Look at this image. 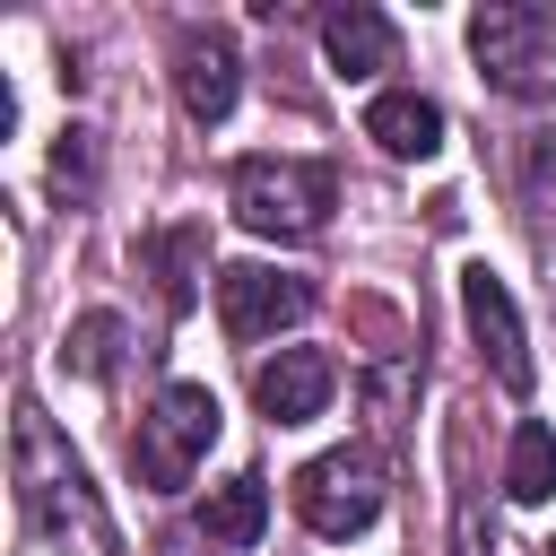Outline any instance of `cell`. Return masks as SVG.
<instances>
[{
  "instance_id": "obj_6",
  "label": "cell",
  "mask_w": 556,
  "mask_h": 556,
  "mask_svg": "<svg viewBox=\"0 0 556 556\" xmlns=\"http://www.w3.org/2000/svg\"><path fill=\"white\" fill-rule=\"evenodd\" d=\"M313 313V287L304 278H287V269H269V261H226L217 269V321H226V339H278L287 321H304Z\"/></svg>"
},
{
  "instance_id": "obj_1",
  "label": "cell",
  "mask_w": 556,
  "mask_h": 556,
  "mask_svg": "<svg viewBox=\"0 0 556 556\" xmlns=\"http://www.w3.org/2000/svg\"><path fill=\"white\" fill-rule=\"evenodd\" d=\"M17 513L35 539L70 547V556H113V521H104V495L87 486V460L61 443V426L17 400Z\"/></svg>"
},
{
  "instance_id": "obj_3",
  "label": "cell",
  "mask_w": 556,
  "mask_h": 556,
  "mask_svg": "<svg viewBox=\"0 0 556 556\" xmlns=\"http://www.w3.org/2000/svg\"><path fill=\"white\" fill-rule=\"evenodd\" d=\"M469 61L495 96L513 104H547L556 96V9H530V0H486L469 17Z\"/></svg>"
},
{
  "instance_id": "obj_13",
  "label": "cell",
  "mask_w": 556,
  "mask_h": 556,
  "mask_svg": "<svg viewBox=\"0 0 556 556\" xmlns=\"http://www.w3.org/2000/svg\"><path fill=\"white\" fill-rule=\"evenodd\" d=\"M200 530L217 539V547H252L261 530H269V478H226V486H208V504H200Z\"/></svg>"
},
{
  "instance_id": "obj_2",
  "label": "cell",
  "mask_w": 556,
  "mask_h": 556,
  "mask_svg": "<svg viewBox=\"0 0 556 556\" xmlns=\"http://www.w3.org/2000/svg\"><path fill=\"white\" fill-rule=\"evenodd\" d=\"M339 208V174L321 156H243L235 165V217L269 243H304L321 235Z\"/></svg>"
},
{
  "instance_id": "obj_16",
  "label": "cell",
  "mask_w": 556,
  "mask_h": 556,
  "mask_svg": "<svg viewBox=\"0 0 556 556\" xmlns=\"http://www.w3.org/2000/svg\"><path fill=\"white\" fill-rule=\"evenodd\" d=\"M52 191H70V200H87V191H96V130H78V122H70V130L52 139Z\"/></svg>"
},
{
  "instance_id": "obj_8",
  "label": "cell",
  "mask_w": 556,
  "mask_h": 556,
  "mask_svg": "<svg viewBox=\"0 0 556 556\" xmlns=\"http://www.w3.org/2000/svg\"><path fill=\"white\" fill-rule=\"evenodd\" d=\"M174 96H182V113H191L200 130L235 113V96H243V52H235L226 26H182V35H174Z\"/></svg>"
},
{
  "instance_id": "obj_18",
  "label": "cell",
  "mask_w": 556,
  "mask_h": 556,
  "mask_svg": "<svg viewBox=\"0 0 556 556\" xmlns=\"http://www.w3.org/2000/svg\"><path fill=\"white\" fill-rule=\"evenodd\" d=\"M452 486H460V556H486L478 547V478H469V417H452Z\"/></svg>"
},
{
  "instance_id": "obj_17",
  "label": "cell",
  "mask_w": 556,
  "mask_h": 556,
  "mask_svg": "<svg viewBox=\"0 0 556 556\" xmlns=\"http://www.w3.org/2000/svg\"><path fill=\"white\" fill-rule=\"evenodd\" d=\"M530 235H539V261H547V295H556V156H539V182H530Z\"/></svg>"
},
{
  "instance_id": "obj_14",
  "label": "cell",
  "mask_w": 556,
  "mask_h": 556,
  "mask_svg": "<svg viewBox=\"0 0 556 556\" xmlns=\"http://www.w3.org/2000/svg\"><path fill=\"white\" fill-rule=\"evenodd\" d=\"M504 486H513V504H547V495H556V434H547L539 417L513 426V443H504Z\"/></svg>"
},
{
  "instance_id": "obj_7",
  "label": "cell",
  "mask_w": 556,
  "mask_h": 556,
  "mask_svg": "<svg viewBox=\"0 0 556 556\" xmlns=\"http://www.w3.org/2000/svg\"><path fill=\"white\" fill-rule=\"evenodd\" d=\"M460 313H469V339H478V356L495 365V382H504V391H530V382H539L530 330H521V313H513V295H504V278H495L486 261L460 269Z\"/></svg>"
},
{
  "instance_id": "obj_4",
  "label": "cell",
  "mask_w": 556,
  "mask_h": 556,
  "mask_svg": "<svg viewBox=\"0 0 556 556\" xmlns=\"http://www.w3.org/2000/svg\"><path fill=\"white\" fill-rule=\"evenodd\" d=\"M217 426H226V408H217V391H208V382H165V391H156V408H148V417H139V434H130V478H139L148 495H182V486H191V469L208 460Z\"/></svg>"
},
{
  "instance_id": "obj_19",
  "label": "cell",
  "mask_w": 556,
  "mask_h": 556,
  "mask_svg": "<svg viewBox=\"0 0 556 556\" xmlns=\"http://www.w3.org/2000/svg\"><path fill=\"white\" fill-rule=\"evenodd\" d=\"M208 547H217L208 530H165V539H156V556H208Z\"/></svg>"
},
{
  "instance_id": "obj_9",
  "label": "cell",
  "mask_w": 556,
  "mask_h": 556,
  "mask_svg": "<svg viewBox=\"0 0 556 556\" xmlns=\"http://www.w3.org/2000/svg\"><path fill=\"white\" fill-rule=\"evenodd\" d=\"M330 391H339V365H330L321 348H278V356L252 374V408H261L269 426H304V417H321Z\"/></svg>"
},
{
  "instance_id": "obj_12",
  "label": "cell",
  "mask_w": 556,
  "mask_h": 556,
  "mask_svg": "<svg viewBox=\"0 0 556 556\" xmlns=\"http://www.w3.org/2000/svg\"><path fill=\"white\" fill-rule=\"evenodd\" d=\"M139 261L156 269L165 313H191V295H200V261H208V226H156V235H139Z\"/></svg>"
},
{
  "instance_id": "obj_10",
  "label": "cell",
  "mask_w": 556,
  "mask_h": 556,
  "mask_svg": "<svg viewBox=\"0 0 556 556\" xmlns=\"http://www.w3.org/2000/svg\"><path fill=\"white\" fill-rule=\"evenodd\" d=\"M321 52H330L339 78H374V70L400 61V26H391L382 9H365V0H348V9L321 17Z\"/></svg>"
},
{
  "instance_id": "obj_5",
  "label": "cell",
  "mask_w": 556,
  "mask_h": 556,
  "mask_svg": "<svg viewBox=\"0 0 556 556\" xmlns=\"http://www.w3.org/2000/svg\"><path fill=\"white\" fill-rule=\"evenodd\" d=\"M295 513H304L313 539H356V530H374V513H382V460H374L365 443H339V452L304 460V469H295Z\"/></svg>"
},
{
  "instance_id": "obj_20",
  "label": "cell",
  "mask_w": 556,
  "mask_h": 556,
  "mask_svg": "<svg viewBox=\"0 0 556 556\" xmlns=\"http://www.w3.org/2000/svg\"><path fill=\"white\" fill-rule=\"evenodd\" d=\"M547 556H556V539H547Z\"/></svg>"
},
{
  "instance_id": "obj_15",
  "label": "cell",
  "mask_w": 556,
  "mask_h": 556,
  "mask_svg": "<svg viewBox=\"0 0 556 556\" xmlns=\"http://www.w3.org/2000/svg\"><path fill=\"white\" fill-rule=\"evenodd\" d=\"M122 348H130V321L96 304V313H78V321H70V339H61V365H70V374H87V382H104V374L122 365Z\"/></svg>"
},
{
  "instance_id": "obj_11",
  "label": "cell",
  "mask_w": 556,
  "mask_h": 556,
  "mask_svg": "<svg viewBox=\"0 0 556 556\" xmlns=\"http://www.w3.org/2000/svg\"><path fill=\"white\" fill-rule=\"evenodd\" d=\"M365 139L391 148V156H434V148H443V104L417 96V87H382V96L365 104Z\"/></svg>"
}]
</instances>
